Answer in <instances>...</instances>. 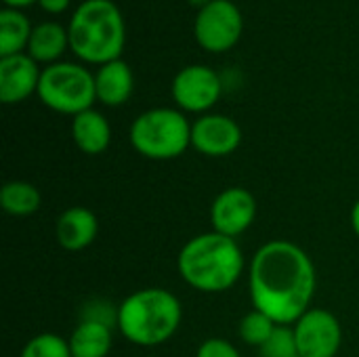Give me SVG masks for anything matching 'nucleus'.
<instances>
[{"label": "nucleus", "instance_id": "obj_17", "mask_svg": "<svg viewBox=\"0 0 359 357\" xmlns=\"http://www.w3.org/2000/svg\"><path fill=\"white\" fill-rule=\"evenodd\" d=\"M67 343L72 357H107L114 345V328L101 322L80 320Z\"/></svg>", "mask_w": 359, "mask_h": 357}, {"label": "nucleus", "instance_id": "obj_5", "mask_svg": "<svg viewBox=\"0 0 359 357\" xmlns=\"http://www.w3.org/2000/svg\"><path fill=\"white\" fill-rule=\"evenodd\" d=\"M128 139L147 160H175L191 147V124L181 109L154 107L135 118Z\"/></svg>", "mask_w": 359, "mask_h": 357}, {"label": "nucleus", "instance_id": "obj_21", "mask_svg": "<svg viewBox=\"0 0 359 357\" xmlns=\"http://www.w3.org/2000/svg\"><path fill=\"white\" fill-rule=\"evenodd\" d=\"M19 357H72V351L67 339L55 332H42L25 343Z\"/></svg>", "mask_w": 359, "mask_h": 357}, {"label": "nucleus", "instance_id": "obj_11", "mask_svg": "<svg viewBox=\"0 0 359 357\" xmlns=\"http://www.w3.org/2000/svg\"><path fill=\"white\" fill-rule=\"evenodd\" d=\"M242 143L240 124L223 114H204L191 124V147L208 158L231 156Z\"/></svg>", "mask_w": 359, "mask_h": 357}, {"label": "nucleus", "instance_id": "obj_15", "mask_svg": "<svg viewBox=\"0 0 359 357\" xmlns=\"http://www.w3.org/2000/svg\"><path fill=\"white\" fill-rule=\"evenodd\" d=\"M72 139L76 147L86 156L103 154L111 143V126L107 118L97 109H86L72 120Z\"/></svg>", "mask_w": 359, "mask_h": 357}, {"label": "nucleus", "instance_id": "obj_24", "mask_svg": "<svg viewBox=\"0 0 359 357\" xmlns=\"http://www.w3.org/2000/svg\"><path fill=\"white\" fill-rule=\"evenodd\" d=\"M196 357H242L240 351L236 349L233 343L225 341V339H217V337H210L206 339L198 351H196Z\"/></svg>", "mask_w": 359, "mask_h": 357}, {"label": "nucleus", "instance_id": "obj_6", "mask_svg": "<svg viewBox=\"0 0 359 357\" xmlns=\"http://www.w3.org/2000/svg\"><path fill=\"white\" fill-rule=\"evenodd\" d=\"M36 95L48 109L74 118L97 101L95 74L82 63L57 61L42 69Z\"/></svg>", "mask_w": 359, "mask_h": 357}, {"label": "nucleus", "instance_id": "obj_2", "mask_svg": "<svg viewBox=\"0 0 359 357\" xmlns=\"http://www.w3.org/2000/svg\"><path fill=\"white\" fill-rule=\"evenodd\" d=\"M177 271L194 290L217 295L236 286L244 271V255L233 238L208 231L185 242L177 257Z\"/></svg>", "mask_w": 359, "mask_h": 357}, {"label": "nucleus", "instance_id": "obj_25", "mask_svg": "<svg viewBox=\"0 0 359 357\" xmlns=\"http://www.w3.org/2000/svg\"><path fill=\"white\" fill-rule=\"evenodd\" d=\"M72 0H38L40 8L48 15H61L63 11H67Z\"/></svg>", "mask_w": 359, "mask_h": 357}, {"label": "nucleus", "instance_id": "obj_26", "mask_svg": "<svg viewBox=\"0 0 359 357\" xmlns=\"http://www.w3.org/2000/svg\"><path fill=\"white\" fill-rule=\"evenodd\" d=\"M2 2H4L6 8H25V6H29V4H34L38 0H2Z\"/></svg>", "mask_w": 359, "mask_h": 357}, {"label": "nucleus", "instance_id": "obj_9", "mask_svg": "<svg viewBox=\"0 0 359 357\" xmlns=\"http://www.w3.org/2000/svg\"><path fill=\"white\" fill-rule=\"evenodd\" d=\"M294 339L301 357H337L343 343L339 318L328 309H309L294 324Z\"/></svg>", "mask_w": 359, "mask_h": 357}, {"label": "nucleus", "instance_id": "obj_22", "mask_svg": "<svg viewBox=\"0 0 359 357\" xmlns=\"http://www.w3.org/2000/svg\"><path fill=\"white\" fill-rule=\"evenodd\" d=\"M292 326H278L269 341L259 349V357H299Z\"/></svg>", "mask_w": 359, "mask_h": 357}, {"label": "nucleus", "instance_id": "obj_14", "mask_svg": "<svg viewBox=\"0 0 359 357\" xmlns=\"http://www.w3.org/2000/svg\"><path fill=\"white\" fill-rule=\"evenodd\" d=\"M97 101L107 107L124 105L135 90V74L130 65L122 59L101 65L95 74Z\"/></svg>", "mask_w": 359, "mask_h": 357}, {"label": "nucleus", "instance_id": "obj_23", "mask_svg": "<svg viewBox=\"0 0 359 357\" xmlns=\"http://www.w3.org/2000/svg\"><path fill=\"white\" fill-rule=\"evenodd\" d=\"M80 320L101 322V324H107L111 328H118V305H114L105 299H93V301L82 305Z\"/></svg>", "mask_w": 359, "mask_h": 357}, {"label": "nucleus", "instance_id": "obj_18", "mask_svg": "<svg viewBox=\"0 0 359 357\" xmlns=\"http://www.w3.org/2000/svg\"><path fill=\"white\" fill-rule=\"evenodd\" d=\"M32 23L19 8H2L0 11V57L19 55L27 50Z\"/></svg>", "mask_w": 359, "mask_h": 357}, {"label": "nucleus", "instance_id": "obj_30", "mask_svg": "<svg viewBox=\"0 0 359 357\" xmlns=\"http://www.w3.org/2000/svg\"><path fill=\"white\" fill-rule=\"evenodd\" d=\"M299 357H301V356H299Z\"/></svg>", "mask_w": 359, "mask_h": 357}, {"label": "nucleus", "instance_id": "obj_10", "mask_svg": "<svg viewBox=\"0 0 359 357\" xmlns=\"http://www.w3.org/2000/svg\"><path fill=\"white\" fill-rule=\"evenodd\" d=\"M257 219V200L246 187H227L210 204V225L212 231L238 238Z\"/></svg>", "mask_w": 359, "mask_h": 357}, {"label": "nucleus", "instance_id": "obj_13", "mask_svg": "<svg viewBox=\"0 0 359 357\" xmlns=\"http://www.w3.org/2000/svg\"><path fill=\"white\" fill-rule=\"evenodd\" d=\"M55 231L63 250L80 252L95 242L99 234V219L84 206H72L59 215Z\"/></svg>", "mask_w": 359, "mask_h": 357}, {"label": "nucleus", "instance_id": "obj_28", "mask_svg": "<svg viewBox=\"0 0 359 357\" xmlns=\"http://www.w3.org/2000/svg\"><path fill=\"white\" fill-rule=\"evenodd\" d=\"M187 2H189L194 8H198V11H200V8H204L206 4H210L212 0H187Z\"/></svg>", "mask_w": 359, "mask_h": 357}, {"label": "nucleus", "instance_id": "obj_8", "mask_svg": "<svg viewBox=\"0 0 359 357\" xmlns=\"http://www.w3.org/2000/svg\"><path fill=\"white\" fill-rule=\"evenodd\" d=\"M170 93L181 112L204 116L208 109H212L219 103L223 84L212 67L194 63L177 72V76L172 78Z\"/></svg>", "mask_w": 359, "mask_h": 357}, {"label": "nucleus", "instance_id": "obj_7", "mask_svg": "<svg viewBox=\"0 0 359 357\" xmlns=\"http://www.w3.org/2000/svg\"><path fill=\"white\" fill-rule=\"evenodd\" d=\"M244 32V17L236 2L212 0L196 13L194 36L196 42L208 53L231 50Z\"/></svg>", "mask_w": 359, "mask_h": 357}, {"label": "nucleus", "instance_id": "obj_12", "mask_svg": "<svg viewBox=\"0 0 359 357\" xmlns=\"http://www.w3.org/2000/svg\"><path fill=\"white\" fill-rule=\"evenodd\" d=\"M42 69L27 55H8L0 57V101L6 105H15L38 93Z\"/></svg>", "mask_w": 359, "mask_h": 357}, {"label": "nucleus", "instance_id": "obj_19", "mask_svg": "<svg viewBox=\"0 0 359 357\" xmlns=\"http://www.w3.org/2000/svg\"><path fill=\"white\" fill-rule=\"evenodd\" d=\"M42 196L34 183L8 181L0 191V206L11 217H29L40 210Z\"/></svg>", "mask_w": 359, "mask_h": 357}, {"label": "nucleus", "instance_id": "obj_1", "mask_svg": "<svg viewBox=\"0 0 359 357\" xmlns=\"http://www.w3.org/2000/svg\"><path fill=\"white\" fill-rule=\"evenodd\" d=\"M248 286L255 309L267 314L278 326H292L311 309L318 274L301 246L288 240H271L255 252Z\"/></svg>", "mask_w": 359, "mask_h": 357}, {"label": "nucleus", "instance_id": "obj_29", "mask_svg": "<svg viewBox=\"0 0 359 357\" xmlns=\"http://www.w3.org/2000/svg\"><path fill=\"white\" fill-rule=\"evenodd\" d=\"M82 2H84V0H82Z\"/></svg>", "mask_w": 359, "mask_h": 357}, {"label": "nucleus", "instance_id": "obj_27", "mask_svg": "<svg viewBox=\"0 0 359 357\" xmlns=\"http://www.w3.org/2000/svg\"><path fill=\"white\" fill-rule=\"evenodd\" d=\"M351 227H353L355 236L359 238V200L353 204V208H351Z\"/></svg>", "mask_w": 359, "mask_h": 357}, {"label": "nucleus", "instance_id": "obj_4", "mask_svg": "<svg viewBox=\"0 0 359 357\" xmlns=\"http://www.w3.org/2000/svg\"><path fill=\"white\" fill-rule=\"evenodd\" d=\"M183 320L179 299L164 288H141L118 305V330L137 347H158L170 341Z\"/></svg>", "mask_w": 359, "mask_h": 357}, {"label": "nucleus", "instance_id": "obj_3", "mask_svg": "<svg viewBox=\"0 0 359 357\" xmlns=\"http://www.w3.org/2000/svg\"><path fill=\"white\" fill-rule=\"evenodd\" d=\"M69 50L84 63L105 65L120 59L126 44V23L116 2L84 0L72 15Z\"/></svg>", "mask_w": 359, "mask_h": 357}, {"label": "nucleus", "instance_id": "obj_16", "mask_svg": "<svg viewBox=\"0 0 359 357\" xmlns=\"http://www.w3.org/2000/svg\"><path fill=\"white\" fill-rule=\"evenodd\" d=\"M69 48V34L67 27H63L57 21H42L32 29L29 44H27V55L36 63H46L53 65L57 63L63 53Z\"/></svg>", "mask_w": 359, "mask_h": 357}, {"label": "nucleus", "instance_id": "obj_20", "mask_svg": "<svg viewBox=\"0 0 359 357\" xmlns=\"http://www.w3.org/2000/svg\"><path fill=\"white\" fill-rule=\"evenodd\" d=\"M278 328V324L263 311L259 309H252L248 311L242 320H240V326H238V332H240V339L250 345V347H257L261 349L269 337L273 335V330Z\"/></svg>", "mask_w": 359, "mask_h": 357}]
</instances>
